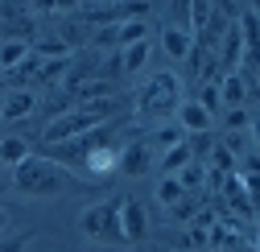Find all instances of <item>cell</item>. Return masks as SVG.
<instances>
[{
  "instance_id": "obj_1",
  "label": "cell",
  "mask_w": 260,
  "mask_h": 252,
  "mask_svg": "<svg viewBox=\"0 0 260 252\" xmlns=\"http://www.w3.org/2000/svg\"><path fill=\"white\" fill-rule=\"evenodd\" d=\"M13 186L21 195H29V199H54V195H62V191H79V178L71 174V170H62V166H54V162H46V157H29V162H21L17 170H13Z\"/></svg>"
},
{
  "instance_id": "obj_2",
  "label": "cell",
  "mask_w": 260,
  "mask_h": 252,
  "mask_svg": "<svg viewBox=\"0 0 260 252\" xmlns=\"http://www.w3.org/2000/svg\"><path fill=\"white\" fill-rule=\"evenodd\" d=\"M182 108V79L174 71H157L137 96V112L149 116V120H166Z\"/></svg>"
},
{
  "instance_id": "obj_3",
  "label": "cell",
  "mask_w": 260,
  "mask_h": 252,
  "mask_svg": "<svg viewBox=\"0 0 260 252\" xmlns=\"http://www.w3.org/2000/svg\"><path fill=\"white\" fill-rule=\"evenodd\" d=\"M120 203H124V195H120V199H108V203H95V207H87V211H83V219H79V228H83L91 240H100V244H124V228H120Z\"/></svg>"
},
{
  "instance_id": "obj_4",
  "label": "cell",
  "mask_w": 260,
  "mask_h": 252,
  "mask_svg": "<svg viewBox=\"0 0 260 252\" xmlns=\"http://www.w3.org/2000/svg\"><path fill=\"white\" fill-rule=\"evenodd\" d=\"M120 228H124V244H141L149 236V215L133 195H124V203H120Z\"/></svg>"
},
{
  "instance_id": "obj_5",
  "label": "cell",
  "mask_w": 260,
  "mask_h": 252,
  "mask_svg": "<svg viewBox=\"0 0 260 252\" xmlns=\"http://www.w3.org/2000/svg\"><path fill=\"white\" fill-rule=\"evenodd\" d=\"M149 166H153V149H149V141H128L124 149H120V174L124 178H141V174H149Z\"/></svg>"
},
{
  "instance_id": "obj_6",
  "label": "cell",
  "mask_w": 260,
  "mask_h": 252,
  "mask_svg": "<svg viewBox=\"0 0 260 252\" xmlns=\"http://www.w3.org/2000/svg\"><path fill=\"white\" fill-rule=\"evenodd\" d=\"M116 166H120V149L116 145H100L95 153H87V162H83V170L91 178H108V174H116Z\"/></svg>"
},
{
  "instance_id": "obj_7",
  "label": "cell",
  "mask_w": 260,
  "mask_h": 252,
  "mask_svg": "<svg viewBox=\"0 0 260 252\" xmlns=\"http://www.w3.org/2000/svg\"><path fill=\"white\" fill-rule=\"evenodd\" d=\"M207 124H211V116L203 112L199 100H182V108H178V129H182V133L199 137V133H207Z\"/></svg>"
},
{
  "instance_id": "obj_8",
  "label": "cell",
  "mask_w": 260,
  "mask_h": 252,
  "mask_svg": "<svg viewBox=\"0 0 260 252\" xmlns=\"http://www.w3.org/2000/svg\"><path fill=\"white\" fill-rule=\"evenodd\" d=\"M161 50H166L174 62H182V58H190V50H194V34H186V29H161Z\"/></svg>"
},
{
  "instance_id": "obj_9",
  "label": "cell",
  "mask_w": 260,
  "mask_h": 252,
  "mask_svg": "<svg viewBox=\"0 0 260 252\" xmlns=\"http://www.w3.org/2000/svg\"><path fill=\"white\" fill-rule=\"evenodd\" d=\"M34 112H38V96H34V91H13V96L0 104V116H5V120H25Z\"/></svg>"
},
{
  "instance_id": "obj_10",
  "label": "cell",
  "mask_w": 260,
  "mask_h": 252,
  "mask_svg": "<svg viewBox=\"0 0 260 252\" xmlns=\"http://www.w3.org/2000/svg\"><path fill=\"white\" fill-rule=\"evenodd\" d=\"M219 100H223L227 108H244V100H248V83H244L240 71H236V75H223V83H219Z\"/></svg>"
},
{
  "instance_id": "obj_11",
  "label": "cell",
  "mask_w": 260,
  "mask_h": 252,
  "mask_svg": "<svg viewBox=\"0 0 260 252\" xmlns=\"http://www.w3.org/2000/svg\"><path fill=\"white\" fill-rule=\"evenodd\" d=\"M29 54H34V46H29V42H0V75L17 71Z\"/></svg>"
},
{
  "instance_id": "obj_12",
  "label": "cell",
  "mask_w": 260,
  "mask_h": 252,
  "mask_svg": "<svg viewBox=\"0 0 260 252\" xmlns=\"http://www.w3.org/2000/svg\"><path fill=\"white\" fill-rule=\"evenodd\" d=\"M29 157H34V153H29V141L25 137H5V141H0V162H5V166H21V162H29Z\"/></svg>"
},
{
  "instance_id": "obj_13",
  "label": "cell",
  "mask_w": 260,
  "mask_h": 252,
  "mask_svg": "<svg viewBox=\"0 0 260 252\" xmlns=\"http://www.w3.org/2000/svg\"><path fill=\"white\" fill-rule=\"evenodd\" d=\"M190 162H194V153H190V145L182 141V145L166 149V157H161V170H166V178H174V174H182Z\"/></svg>"
},
{
  "instance_id": "obj_14",
  "label": "cell",
  "mask_w": 260,
  "mask_h": 252,
  "mask_svg": "<svg viewBox=\"0 0 260 252\" xmlns=\"http://www.w3.org/2000/svg\"><path fill=\"white\" fill-rule=\"evenodd\" d=\"M137 42H149V25L145 21H120L116 25V46H137Z\"/></svg>"
},
{
  "instance_id": "obj_15",
  "label": "cell",
  "mask_w": 260,
  "mask_h": 252,
  "mask_svg": "<svg viewBox=\"0 0 260 252\" xmlns=\"http://www.w3.org/2000/svg\"><path fill=\"white\" fill-rule=\"evenodd\" d=\"M145 62H149V42H137V46L120 50V71H128V75H137Z\"/></svg>"
},
{
  "instance_id": "obj_16",
  "label": "cell",
  "mask_w": 260,
  "mask_h": 252,
  "mask_svg": "<svg viewBox=\"0 0 260 252\" xmlns=\"http://www.w3.org/2000/svg\"><path fill=\"white\" fill-rule=\"evenodd\" d=\"M67 112H75V96H71V91H54V96L46 100V108H42L46 124H54L58 116H67Z\"/></svg>"
},
{
  "instance_id": "obj_17",
  "label": "cell",
  "mask_w": 260,
  "mask_h": 252,
  "mask_svg": "<svg viewBox=\"0 0 260 252\" xmlns=\"http://www.w3.org/2000/svg\"><path fill=\"white\" fill-rule=\"evenodd\" d=\"M34 54L42 62H54V58H71V46L62 42V38H38L34 42Z\"/></svg>"
},
{
  "instance_id": "obj_18",
  "label": "cell",
  "mask_w": 260,
  "mask_h": 252,
  "mask_svg": "<svg viewBox=\"0 0 260 252\" xmlns=\"http://www.w3.org/2000/svg\"><path fill=\"white\" fill-rule=\"evenodd\" d=\"M182 199H186V191H182L178 178H161V182H157V203H161V207H178Z\"/></svg>"
},
{
  "instance_id": "obj_19",
  "label": "cell",
  "mask_w": 260,
  "mask_h": 252,
  "mask_svg": "<svg viewBox=\"0 0 260 252\" xmlns=\"http://www.w3.org/2000/svg\"><path fill=\"white\" fill-rule=\"evenodd\" d=\"M174 178H178V182H182V191H199V186H203V182H207V170H203V166H199V162H190V166H186V170H182V174H174Z\"/></svg>"
},
{
  "instance_id": "obj_20",
  "label": "cell",
  "mask_w": 260,
  "mask_h": 252,
  "mask_svg": "<svg viewBox=\"0 0 260 252\" xmlns=\"http://www.w3.org/2000/svg\"><path fill=\"white\" fill-rule=\"evenodd\" d=\"M34 244V232H5L0 236V252H25Z\"/></svg>"
},
{
  "instance_id": "obj_21",
  "label": "cell",
  "mask_w": 260,
  "mask_h": 252,
  "mask_svg": "<svg viewBox=\"0 0 260 252\" xmlns=\"http://www.w3.org/2000/svg\"><path fill=\"white\" fill-rule=\"evenodd\" d=\"M153 141H157V145H166V149H174V145H182V141H186V133L178 129V124H161V129L153 133Z\"/></svg>"
},
{
  "instance_id": "obj_22",
  "label": "cell",
  "mask_w": 260,
  "mask_h": 252,
  "mask_svg": "<svg viewBox=\"0 0 260 252\" xmlns=\"http://www.w3.org/2000/svg\"><path fill=\"white\" fill-rule=\"evenodd\" d=\"M199 104H203V112H207V116H215V112L223 108V100H219V83H203V96H199Z\"/></svg>"
},
{
  "instance_id": "obj_23",
  "label": "cell",
  "mask_w": 260,
  "mask_h": 252,
  "mask_svg": "<svg viewBox=\"0 0 260 252\" xmlns=\"http://www.w3.org/2000/svg\"><path fill=\"white\" fill-rule=\"evenodd\" d=\"M170 29H186L190 34V5H174L170 9Z\"/></svg>"
},
{
  "instance_id": "obj_24",
  "label": "cell",
  "mask_w": 260,
  "mask_h": 252,
  "mask_svg": "<svg viewBox=\"0 0 260 252\" xmlns=\"http://www.w3.org/2000/svg\"><path fill=\"white\" fill-rule=\"evenodd\" d=\"M223 124H227V129H244V124H248V112H244V108H232Z\"/></svg>"
},
{
  "instance_id": "obj_25",
  "label": "cell",
  "mask_w": 260,
  "mask_h": 252,
  "mask_svg": "<svg viewBox=\"0 0 260 252\" xmlns=\"http://www.w3.org/2000/svg\"><path fill=\"white\" fill-rule=\"evenodd\" d=\"M170 211H174L178 219H190L194 211H199V203H194V199H182V203H178V207H170Z\"/></svg>"
},
{
  "instance_id": "obj_26",
  "label": "cell",
  "mask_w": 260,
  "mask_h": 252,
  "mask_svg": "<svg viewBox=\"0 0 260 252\" xmlns=\"http://www.w3.org/2000/svg\"><path fill=\"white\" fill-rule=\"evenodd\" d=\"M248 124H252V141H256V149H260V116H256V120H248Z\"/></svg>"
},
{
  "instance_id": "obj_27",
  "label": "cell",
  "mask_w": 260,
  "mask_h": 252,
  "mask_svg": "<svg viewBox=\"0 0 260 252\" xmlns=\"http://www.w3.org/2000/svg\"><path fill=\"white\" fill-rule=\"evenodd\" d=\"M9 232V211H0V236Z\"/></svg>"
},
{
  "instance_id": "obj_28",
  "label": "cell",
  "mask_w": 260,
  "mask_h": 252,
  "mask_svg": "<svg viewBox=\"0 0 260 252\" xmlns=\"http://www.w3.org/2000/svg\"><path fill=\"white\" fill-rule=\"evenodd\" d=\"M5 83H9V79H5V75H0V91H5Z\"/></svg>"
},
{
  "instance_id": "obj_29",
  "label": "cell",
  "mask_w": 260,
  "mask_h": 252,
  "mask_svg": "<svg viewBox=\"0 0 260 252\" xmlns=\"http://www.w3.org/2000/svg\"><path fill=\"white\" fill-rule=\"evenodd\" d=\"M0 120H5V116H0Z\"/></svg>"
}]
</instances>
